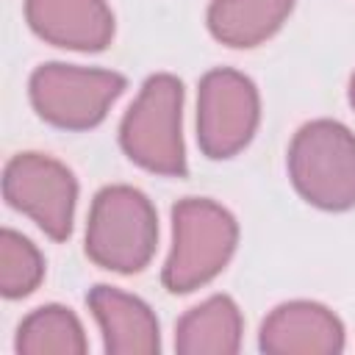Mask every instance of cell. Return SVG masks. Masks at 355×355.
<instances>
[{"label": "cell", "instance_id": "5b68a950", "mask_svg": "<svg viewBox=\"0 0 355 355\" xmlns=\"http://www.w3.org/2000/svg\"><path fill=\"white\" fill-rule=\"evenodd\" d=\"M128 89L125 75L114 69L78 67L64 61L42 64L31 72L28 97L33 111L61 130H92Z\"/></svg>", "mask_w": 355, "mask_h": 355}, {"label": "cell", "instance_id": "4fadbf2b", "mask_svg": "<svg viewBox=\"0 0 355 355\" xmlns=\"http://www.w3.org/2000/svg\"><path fill=\"white\" fill-rule=\"evenodd\" d=\"M19 355H83L89 349L80 319L58 302L33 308L17 330Z\"/></svg>", "mask_w": 355, "mask_h": 355}, {"label": "cell", "instance_id": "52a82bcc", "mask_svg": "<svg viewBox=\"0 0 355 355\" xmlns=\"http://www.w3.org/2000/svg\"><path fill=\"white\" fill-rule=\"evenodd\" d=\"M6 202L53 241L72 236L78 180L67 164L44 153H17L3 169Z\"/></svg>", "mask_w": 355, "mask_h": 355}, {"label": "cell", "instance_id": "ba28073f", "mask_svg": "<svg viewBox=\"0 0 355 355\" xmlns=\"http://www.w3.org/2000/svg\"><path fill=\"white\" fill-rule=\"evenodd\" d=\"M344 344L341 319L313 300L277 305L258 330V347L266 355H338Z\"/></svg>", "mask_w": 355, "mask_h": 355}, {"label": "cell", "instance_id": "8fae6325", "mask_svg": "<svg viewBox=\"0 0 355 355\" xmlns=\"http://www.w3.org/2000/svg\"><path fill=\"white\" fill-rule=\"evenodd\" d=\"M244 319L233 297L211 294L189 308L175 324V349L180 355H233L241 347Z\"/></svg>", "mask_w": 355, "mask_h": 355}, {"label": "cell", "instance_id": "5bb4252c", "mask_svg": "<svg viewBox=\"0 0 355 355\" xmlns=\"http://www.w3.org/2000/svg\"><path fill=\"white\" fill-rule=\"evenodd\" d=\"M44 280V258L39 247L22 233L0 230V294L6 300H22Z\"/></svg>", "mask_w": 355, "mask_h": 355}, {"label": "cell", "instance_id": "6da1fadb", "mask_svg": "<svg viewBox=\"0 0 355 355\" xmlns=\"http://www.w3.org/2000/svg\"><path fill=\"white\" fill-rule=\"evenodd\" d=\"M239 244L236 216L208 197H183L172 205V247L161 269L169 294L208 286L233 258Z\"/></svg>", "mask_w": 355, "mask_h": 355}, {"label": "cell", "instance_id": "7a4b0ae2", "mask_svg": "<svg viewBox=\"0 0 355 355\" xmlns=\"http://www.w3.org/2000/svg\"><path fill=\"white\" fill-rule=\"evenodd\" d=\"M158 247V214L150 197L128 183L103 186L86 219V255L116 275L141 272Z\"/></svg>", "mask_w": 355, "mask_h": 355}, {"label": "cell", "instance_id": "277c9868", "mask_svg": "<svg viewBox=\"0 0 355 355\" xmlns=\"http://www.w3.org/2000/svg\"><path fill=\"white\" fill-rule=\"evenodd\" d=\"M297 194L319 211L355 208V133L336 119L305 122L286 153Z\"/></svg>", "mask_w": 355, "mask_h": 355}, {"label": "cell", "instance_id": "9a60e30c", "mask_svg": "<svg viewBox=\"0 0 355 355\" xmlns=\"http://www.w3.org/2000/svg\"><path fill=\"white\" fill-rule=\"evenodd\" d=\"M349 105H352V111H355V72H352V78H349Z\"/></svg>", "mask_w": 355, "mask_h": 355}, {"label": "cell", "instance_id": "30bf717a", "mask_svg": "<svg viewBox=\"0 0 355 355\" xmlns=\"http://www.w3.org/2000/svg\"><path fill=\"white\" fill-rule=\"evenodd\" d=\"M86 302L108 355H153L161 349L158 319L141 297L100 283L89 291Z\"/></svg>", "mask_w": 355, "mask_h": 355}, {"label": "cell", "instance_id": "7c38bea8", "mask_svg": "<svg viewBox=\"0 0 355 355\" xmlns=\"http://www.w3.org/2000/svg\"><path fill=\"white\" fill-rule=\"evenodd\" d=\"M294 0H211L205 25L211 36L233 50H250L272 39L288 19Z\"/></svg>", "mask_w": 355, "mask_h": 355}, {"label": "cell", "instance_id": "3957f363", "mask_svg": "<svg viewBox=\"0 0 355 355\" xmlns=\"http://www.w3.org/2000/svg\"><path fill=\"white\" fill-rule=\"evenodd\" d=\"M119 147L141 169L161 178H186L183 83L169 72L150 75L119 122Z\"/></svg>", "mask_w": 355, "mask_h": 355}, {"label": "cell", "instance_id": "9c48e42d", "mask_svg": "<svg viewBox=\"0 0 355 355\" xmlns=\"http://www.w3.org/2000/svg\"><path fill=\"white\" fill-rule=\"evenodd\" d=\"M25 22L42 42L75 53H100L114 39L105 0H25Z\"/></svg>", "mask_w": 355, "mask_h": 355}, {"label": "cell", "instance_id": "8992f818", "mask_svg": "<svg viewBox=\"0 0 355 355\" xmlns=\"http://www.w3.org/2000/svg\"><path fill=\"white\" fill-rule=\"evenodd\" d=\"M261 122L258 86L239 69L216 67L197 86V144L205 158L225 161L239 155Z\"/></svg>", "mask_w": 355, "mask_h": 355}]
</instances>
